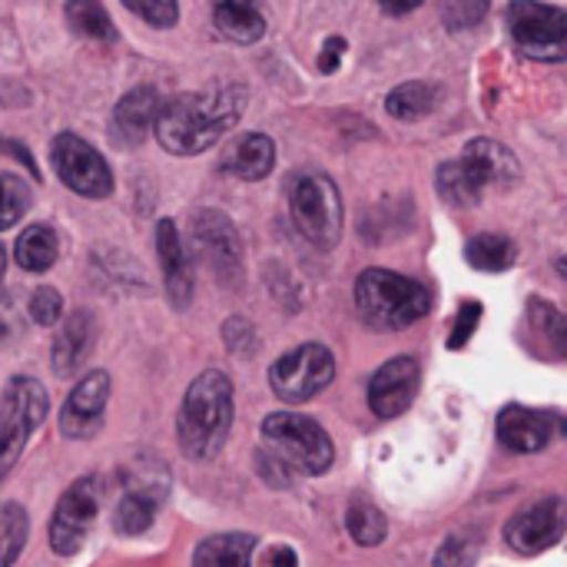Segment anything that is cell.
Masks as SVG:
<instances>
[{
	"label": "cell",
	"instance_id": "obj_40",
	"mask_svg": "<svg viewBox=\"0 0 567 567\" xmlns=\"http://www.w3.org/2000/svg\"><path fill=\"white\" fill-rule=\"evenodd\" d=\"M379 3H382V10H385V13H395V17H399V13H409V10H415L422 0H379Z\"/></svg>",
	"mask_w": 567,
	"mask_h": 567
},
{
	"label": "cell",
	"instance_id": "obj_16",
	"mask_svg": "<svg viewBox=\"0 0 567 567\" xmlns=\"http://www.w3.org/2000/svg\"><path fill=\"white\" fill-rule=\"evenodd\" d=\"M159 103H163V100H159V93H156L153 86H136V90H130V93L116 103L113 120H110V136H113V143L123 146V150L140 146V143L146 140L153 120H156Z\"/></svg>",
	"mask_w": 567,
	"mask_h": 567
},
{
	"label": "cell",
	"instance_id": "obj_35",
	"mask_svg": "<svg viewBox=\"0 0 567 567\" xmlns=\"http://www.w3.org/2000/svg\"><path fill=\"white\" fill-rule=\"evenodd\" d=\"M478 322H482V306H478V302H465V306L458 309L455 329H452V336H449V349L468 346V339H472V332L478 329Z\"/></svg>",
	"mask_w": 567,
	"mask_h": 567
},
{
	"label": "cell",
	"instance_id": "obj_28",
	"mask_svg": "<svg viewBox=\"0 0 567 567\" xmlns=\"http://www.w3.org/2000/svg\"><path fill=\"white\" fill-rule=\"evenodd\" d=\"M66 20L86 40H116V27L100 0H66Z\"/></svg>",
	"mask_w": 567,
	"mask_h": 567
},
{
	"label": "cell",
	"instance_id": "obj_15",
	"mask_svg": "<svg viewBox=\"0 0 567 567\" xmlns=\"http://www.w3.org/2000/svg\"><path fill=\"white\" fill-rule=\"evenodd\" d=\"M558 432H561V419L555 412H535V409H525V405H508L498 415L502 445L512 449V452H522V455L542 452Z\"/></svg>",
	"mask_w": 567,
	"mask_h": 567
},
{
	"label": "cell",
	"instance_id": "obj_9",
	"mask_svg": "<svg viewBox=\"0 0 567 567\" xmlns=\"http://www.w3.org/2000/svg\"><path fill=\"white\" fill-rule=\"evenodd\" d=\"M50 159H53L60 183L66 189H73L76 196L103 199L113 193V173H110L106 159L90 143H83L76 133H60L50 143Z\"/></svg>",
	"mask_w": 567,
	"mask_h": 567
},
{
	"label": "cell",
	"instance_id": "obj_13",
	"mask_svg": "<svg viewBox=\"0 0 567 567\" xmlns=\"http://www.w3.org/2000/svg\"><path fill=\"white\" fill-rule=\"evenodd\" d=\"M422 369L412 355L389 359L369 382V409L379 419H399L419 395Z\"/></svg>",
	"mask_w": 567,
	"mask_h": 567
},
{
	"label": "cell",
	"instance_id": "obj_30",
	"mask_svg": "<svg viewBox=\"0 0 567 567\" xmlns=\"http://www.w3.org/2000/svg\"><path fill=\"white\" fill-rule=\"evenodd\" d=\"M346 525H349V535L355 538V545H362V548H375L389 535V522L372 502H352Z\"/></svg>",
	"mask_w": 567,
	"mask_h": 567
},
{
	"label": "cell",
	"instance_id": "obj_1",
	"mask_svg": "<svg viewBox=\"0 0 567 567\" xmlns=\"http://www.w3.org/2000/svg\"><path fill=\"white\" fill-rule=\"evenodd\" d=\"M246 96L243 86H209L159 103L153 120L159 146L176 156L206 153L239 123Z\"/></svg>",
	"mask_w": 567,
	"mask_h": 567
},
{
	"label": "cell",
	"instance_id": "obj_7",
	"mask_svg": "<svg viewBox=\"0 0 567 567\" xmlns=\"http://www.w3.org/2000/svg\"><path fill=\"white\" fill-rule=\"evenodd\" d=\"M332 379H336V359L319 342H306V346L286 352L269 369V389L276 392V399H282L289 405L316 399Z\"/></svg>",
	"mask_w": 567,
	"mask_h": 567
},
{
	"label": "cell",
	"instance_id": "obj_5",
	"mask_svg": "<svg viewBox=\"0 0 567 567\" xmlns=\"http://www.w3.org/2000/svg\"><path fill=\"white\" fill-rule=\"evenodd\" d=\"M50 399L37 379L17 375L0 395V482L13 472L17 458L27 449L30 432L47 419Z\"/></svg>",
	"mask_w": 567,
	"mask_h": 567
},
{
	"label": "cell",
	"instance_id": "obj_27",
	"mask_svg": "<svg viewBox=\"0 0 567 567\" xmlns=\"http://www.w3.org/2000/svg\"><path fill=\"white\" fill-rule=\"evenodd\" d=\"M156 505H159V492L153 488H130L116 508V518H113V528L120 535H143L153 518H156Z\"/></svg>",
	"mask_w": 567,
	"mask_h": 567
},
{
	"label": "cell",
	"instance_id": "obj_2",
	"mask_svg": "<svg viewBox=\"0 0 567 567\" xmlns=\"http://www.w3.org/2000/svg\"><path fill=\"white\" fill-rule=\"evenodd\" d=\"M233 429V382L229 375L209 369L193 379L186 389L179 419H176V435L179 449L193 462H213Z\"/></svg>",
	"mask_w": 567,
	"mask_h": 567
},
{
	"label": "cell",
	"instance_id": "obj_37",
	"mask_svg": "<svg viewBox=\"0 0 567 567\" xmlns=\"http://www.w3.org/2000/svg\"><path fill=\"white\" fill-rule=\"evenodd\" d=\"M342 53H346V40H329L326 43V50H322V60H319V70L322 73H336L339 70V60H342Z\"/></svg>",
	"mask_w": 567,
	"mask_h": 567
},
{
	"label": "cell",
	"instance_id": "obj_23",
	"mask_svg": "<svg viewBox=\"0 0 567 567\" xmlns=\"http://www.w3.org/2000/svg\"><path fill=\"white\" fill-rule=\"evenodd\" d=\"M252 548H256V538L249 535H239V532L213 535L196 548L193 567H252Z\"/></svg>",
	"mask_w": 567,
	"mask_h": 567
},
{
	"label": "cell",
	"instance_id": "obj_12",
	"mask_svg": "<svg viewBox=\"0 0 567 567\" xmlns=\"http://www.w3.org/2000/svg\"><path fill=\"white\" fill-rule=\"evenodd\" d=\"M106 399H110V375L103 369L83 375L73 392L66 395L63 402V412H60V435L63 439H73V442H83V439H93L103 425V412H106Z\"/></svg>",
	"mask_w": 567,
	"mask_h": 567
},
{
	"label": "cell",
	"instance_id": "obj_26",
	"mask_svg": "<svg viewBox=\"0 0 567 567\" xmlns=\"http://www.w3.org/2000/svg\"><path fill=\"white\" fill-rule=\"evenodd\" d=\"M465 256L482 272H505V269L515 266L518 246L508 236H502V233H482V236H472L468 239Z\"/></svg>",
	"mask_w": 567,
	"mask_h": 567
},
{
	"label": "cell",
	"instance_id": "obj_25",
	"mask_svg": "<svg viewBox=\"0 0 567 567\" xmlns=\"http://www.w3.org/2000/svg\"><path fill=\"white\" fill-rule=\"evenodd\" d=\"M56 252H60L56 233L50 226H40V223L23 229V236L13 246V259L27 272H47L56 262Z\"/></svg>",
	"mask_w": 567,
	"mask_h": 567
},
{
	"label": "cell",
	"instance_id": "obj_3",
	"mask_svg": "<svg viewBox=\"0 0 567 567\" xmlns=\"http://www.w3.org/2000/svg\"><path fill=\"white\" fill-rule=\"evenodd\" d=\"M355 309L365 326L379 332H399L415 326L432 309V292L409 276L389 269H365L355 279Z\"/></svg>",
	"mask_w": 567,
	"mask_h": 567
},
{
	"label": "cell",
	"instance_id": "obj_36",
	"mask_svg": "<svg viewBox=\"0 0 567 567\" xmlns=\"http://www.w3.org/2000/svg\"><path fill=\"white\" fill-rule=\"evenodd\" d=\"M488 0H445V20L452 27H472L482 20Z\"/></svg>",
	"mask_w": 567,
	"mask_h": 567
},
{
	"label": "cell",
	"instance_id": "obj_11",
	"mask_svg": "<svg viewBox=\"0 0 567 567\" xmlns=\"http://www.w3.org/2000/svg\"><path fill=\"white\" fill-rule=\"evenodd\" d=\"M193 249L216 272L219 282H239L243 276V243L229 216L219 209H199L193 216Z\"/></svg>",
	"mask_w": 567,
	"mask_h": 567
},
{
	"label": "cell",
	"instance_id": "obj_38",
	"mask_svg": "<svg viewBox=\"0 0 567 567\" xmlns=\"http://www.w3.org/2000/svg\"><path fill=\"white\" fill-rule=\"evenodd\" d=\"M266 567H299V558L289 545H276L269 555H266Z\"/></svg>",
	"mask_w": 567,
	"mask_h": 567
},
{
	"label": "cell",
	"instance_id": "obj_33",
	"mask_svg": "<svg viewBox=\"0 0 567 567\" xmlns=\"http://www.w3.org/2000/svg\"><path fill=\"white\" fill-rule=\"evenodd\" d=\"M123 7L133 10L136 17H143L153 27H173L179 20L176 0H123Z\"/></svg>",
	"mask_w": 567,
	"mask_h": 567
},
{
	"label": "cell",
	"instance_id": "obj_22",
	"mask_svg": "<svg viewBox=\"0 0 567 567\" xmlns=\"http://www.w3.org/2000/svg\"><path fill=\"white\" fill-rule=\"evenodd\" d=\"M435 183H439L442 199H445L449 206H458V209L478 206L482 196H485V183L475 176V169H472L465 159L442 163L439 173H435Z\"/></svg>",
	"mask_w": 567,
	"mask_h": 567
},
{
	"label": "cell",
	"instance_id": "obj_8",
	"mask_svg": "<svg viewBox=\"0 0 567 567\" xmlns=\"http://www.w3.org/2000/svg\"><path fill=\"white\" fill-rule=\"evenodd\" d=\"M508 30L515 43L535 60H565L567 50V13L561 7L538 0H512Z\"/></svg>",
	"mask_w": 567,
	"mask_h": 567
},
{
	"label": "cell",
	"instance_id": "obj_39",
	"mask_svg": "<svg viewBox=\"0 0 567 567\" xmlns=\"http://www.w3.org/2000/svg\"><path fill=\"white\" fill-rule=\"evenodd\" d=\"M10 326H13V299L0 292V339L10 332Z\"/></svg>",
	"mask_w": 567,
	"mask_h": 567
},
{
	"label": "cell",
	"instance_id": "obj_6",
	"mask_svg": "<svg viewBox=\"0 0 567 567\" xmlns=\"http://www.w3.org/2000/svg\"><path fill=\"white\" fill-rule=\"evenodd\" d=\"M292 223L316 249H336L342 239V196L329 176L309 173L289 189Z\"/></svg>",
	"mask_w": 567,
	"mask_h": 567
},
{
	"label": "cell",
	"instance_id": "obj_24",
	"mask_svg": "<svg viewBox=\"0 0 567 567\" xmlns=\"http://www.w3.org/2000/svg\"><path fill=\"white\" fill-rule=\"evenodd\" d=\"M439 103H442V86H435L429 80H409L389 93L385 110L402 123H415V120L429 116Z\"/></svg>",
	"mask_w": 567,
	"mask_h": 567
},
{
	"label": "cell",
	"instance_id": "obj_10",
	"mask_svg": "<svg viewBox=\"0 0 567 567\" xmlns=\"http://www.w3.org/2000/svg\"><path fill=\"white\" fill-rule=\"evenodd\" d=\"M96 512H100V482L93 475L86 478H76L63 498L56 502L53 508V518H50V548L53 555H76L96 522Z\"/></svg>",
	"mask_w": 567,
	"mask_h": 567
},
{
	"label": "cell",
	"instance_id": "obj_19",
	"mask_svg": "<svg viewBox=\"0 0 567 567\" xmlns=\"http://www.w3.org/2000/svg\"><path fill=\"white\" fill-rule=\"evenodd\" d=\"M462 159L475 169V176L485 183V186H512L522 179V163L518 156L495 143V140H472L462 153Z\"/></svg>",
	"mask_w": 567,
	"mask_h": 567
},
{
	"label": "cell",
	"instance_id": "obj_14",
	"mask_svg": "<svg viewBox=\"0 0 567 567\" xmlns=\"http://www.w3.org/2000/svg\"><path fill=\"white\" fill-rule=\"evenodd\" d=\"M561 535H565V502L558 495L532 505L528 512L512 518L505 528V542L518 555H542L551 545H558Z\"/></svg>",
	"mask_w": 567,
	"mask_h": 567
},
{
	"label": "cell",
	"instance_id": "obj_18",
	"mask_svg": "<svg viewBox=\"0 0 567 567\" xmlns=\"http://www.w3.org/2000/svg\"><path fill=\"white\" fill-rule=\"evenodd\" d=\"M276 166V143L266 133H243L223 150V169L236 179H266Z\"/></svg>",
	"mask_w": 567,
	"mask_h": 567
},
{
	"label": "cell",
	"instance_id": "obj_32",
	"mask_svg": "<svg viewBox=\"0 0 567 567\" xmlns=\"http://www.w3.org/2000/svg\"><path fill=\"white\" fill-rule=\"evenodd\" d=\"M478 535L475 532H455L442 542V548L435 551V567H472L478 558Z\"/></svg>",
	"mask_w": 567,
	"mask_h": 567
},
{
	"label": "cell",
	"instance_id": "obj_20",
	"mask_svg": "<svg viewBox=\"0 0 567 567\" xmlns=\"http://www.w3.org/2000/svg\"><path fill=\"white\" fill-rule=\"evenodd\" d=\"M93 316L90 312H73L63 326H60V332H56V339H53V372L60 375V379H66V375H73L83 362H86V355H90V349H93Z\"/></svg>",
	"mask_w": 567,
	"mask_h": 567
},
{
	"label": "cell",
	"instance_id": "obj_34",
	"mask_svg": "<svg viewBox=\"0 0 567 567\" xmlns=\"http://www.w3.org/2000/svg\"><path fill=\"white\" fill-rule=\"evenodd\" d=\"M30 316H33L37 326H56L60 316H63V299H60V292L50 289V286L37 289V292L30 296Z\"/></svg>",
	"mask_w": 567,
	"mask_h": 567
},
{
	"label": "cell",
	"instance_id": "obj_4",
	"mask_svg": "<svg viewBox=\"0 0 567 567\" xmlns=\"http://www.w3.org/2000/svg\"><path fill=\"white\" fill-rule=\"evenodd\" d=\"M266 455L289 475H326L336 462V449L329 432L296 412H276L262 422Z\"/></svg>",
	"mask_w": 567,
	"mask_h": 567
},
{
	"label": "cell",
	"instance_id": "obj_21",
	"mask_svg": "<svg viewBox=\"0 0 567 567\" xmlns=\"http://www.w3.org/2000/svg\"><path fill=\"white\" fill-rule=\"evenodd\" d=\"M213 20L236 43H256L266 33L262 0H213Z\"/></svg>",
	"mask_w": 567,
	"mask_h": 567
},
{
	"label": "cell",
	"instance_id": "obj_29",
	"mask_svg": "<svg viewBox=\"0 0 567 567\" xmlns=\"http://www.w3.org/2000/svg\"><path fill=\"white\" fill-rule=\"evenodd\" d=\"M27 535H30L27 512L17 502H3L0 505V567H10L20 558Z\"/></svg>",
	"mask_w": 567,
	"mask_h": 567
},
{
	"label": "cell",
	"instance_id": "obj_17",
	"mask_svg": "<svg viewBox=\"0 0 567 567\" xmlns=\"http://www.w3.org/2000/svg\"><path fill=\"white\" fill-rule=\"evenodd\" d=\"M156 249H159V262H163L166 296L176 309H186L193 299V269H189V256L183 249V239L176 233V223H169V219L156 223Z\"/></svg>",
	"mask_w": 567,
	"mask_h": 567
},
{
	"label": "cell",
	"instance_id": "obj_41",
	"mask_svg": "<svg viewBox=\"0 0 567 567\" xmlns=\"http://www.w3.org/2000/svg\"><path fill=\"white\" fill-rule=\"evenodd\" d=\"M3 269H7V252H3V246H0V279H3Z\"/></svg>",
	"mask_w": 567,
	"mask_h": 567
},
{
	"label": "cell",
	"instance_id": "obj_31",
	"mask_svg": "<svg viewBox=\"0 0 567 567\" xmlns=\"http://www.w3.org/2000/svg\"><path fill=\"white\" fill-rule=\"evenodd\" d=\"M30 183L17 173H0V229H10L30 209Z\"/></svg>",
	"mask_w": 567,
	"mask_h": 567
}]
</instances>
